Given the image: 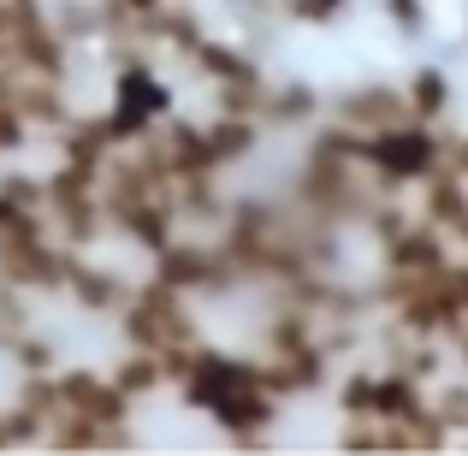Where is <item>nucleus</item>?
<instances>
[{
    "mask_svg": "<svg viewBox=\"0 0 468 456\" xmlns=\"http://www.w3.org/2000/svg\"><path fill=\"white\" fill-rule=\"evenodd\" d=\"M403 95H410V113H415V119H427V125H439V119H445V107H451V83H445V71H415V78L403 83Z\"/></svg>",
    "mask_w": 468,
    "mask_h": 456,
    "instance_id": "1",
    "label": "nucleus"
}]
</instances>
